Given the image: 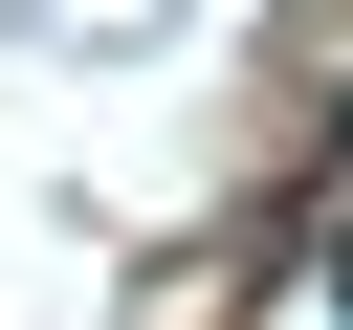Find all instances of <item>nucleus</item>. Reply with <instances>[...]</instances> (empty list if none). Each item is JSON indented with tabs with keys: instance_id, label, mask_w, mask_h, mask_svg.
Listing matches in <instances>:
<instances>
[{
	"instance_id": "nucleus-1",
	"label": "nucleus",
	"mask_w": 353,
	"mask_h": 330,
	"mask_svg": "<svg viewBox=\"0 0 353 330\" xmlns=\"http://www.w3.org/2000/svg\"><path fill=\"white\" fill-rule=\"evenodd\" d=\"M331 286H353V242H331Z\"/></svg>"
}]
</instances>
